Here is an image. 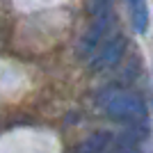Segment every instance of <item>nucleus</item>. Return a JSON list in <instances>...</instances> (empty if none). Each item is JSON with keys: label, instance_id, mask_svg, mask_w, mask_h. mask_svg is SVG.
Instances as JSON below:
<instances>
[{"label": "nucleus", "instance_id": "f257e3e1", "mask_svg": "<svg viewBox=\"0 0 153 153\" xmlns=\"http://www.w3.org/2000/svg\"><path fill=\"white\" fill-rule=\"evenodd\" d=\"M105 114L114 121H142L146 117V103L142 101V96H137L135 91H112L105 96Z\"/></svg>", "mask_w": 153, "mask_h": 153}, {"label": "nucleus", "instance_id": "f03ea898", "mask_svg": "<svg viewBox=\"0 0 153 153\" xmlns=\"http://www.w3.org/2000/svg\"><path fill=\"white\" fill-rule=\"evenodd\" d=\"M123 53H126V37L123 34H112L110 39H105L101 46H98V53H96L94 66L96 71H105V69H112L121 62Z\"/></svg>", "mask_w": 153, "mask_h": 153}, {"label": "nucleus", "instance_id": "7ed1b4c3", "mask_svg": "<svg viewBox=\"0 0 153 153\" xmlns=\"http://www.w3.org/2000/svg\"><path fill=\"white\" fill-rule=\"evenodd\" d=\"M108 14H98L94 21V25L89 27V32L82 37V41H80V46H78V55L80 57H85V55H91V53L98 48V44H101L103 34H105V30H108Z\"/></svg>", "mask_w": 153, "mask_h": 153}, {"label": "nucleus", "instance_id": "20e7f679", "mask_svg": "<svg viewBox=\"0 0 153 153\" xmlns=\"http://www.w3.org/2000/svg\"><path fill=\"white\" fill-rule=\"evenodd\" d=\"M128 12H130V23L137 34H144L149 27V7L146 0H128Z\"/></svg>", "mask_w": 153, "mask_h": 153}, {"label": "nucleus", "instance_id": "39448f33", "mask_svg": "<svg viewBox=\"0 0 153 153\" xmlns=\"http://www.w3.org/2000/svg\"><path fill=\"white\" fill-rule=\"evenodd\" d=\"M110 144H112V135L110 133H96L82 142L80 153H103Z\"/></svg>", "mask_w": 153, "mask_h": 153}]
</instances>
